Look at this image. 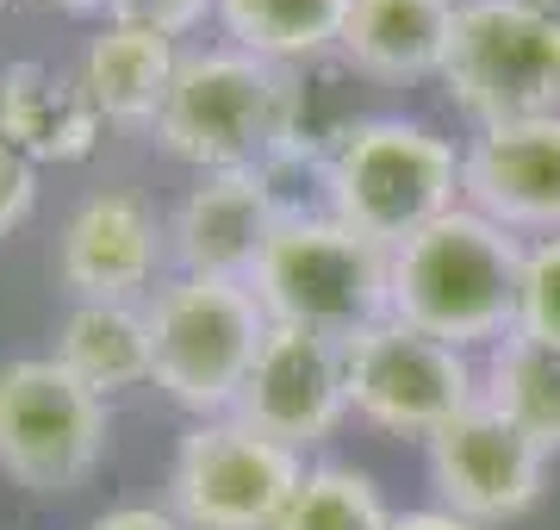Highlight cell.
Here are the masks:
<instances>
[{
	"mask_svg": "<svg viewBox=\"0 0 560 530\" xmlns=\"http://www.w3.org/2000/svg\"><path fill=\"white\" fill-rule=\"evenodd\" d=\"M275 224H280V200L275 187L261 182V169L200 175L168 212V263H175V275L249 281Z\"/></svg>",
	"mask_w": 560,
	"mask_h": 530,
	"instance_id": "5bb4252c",
	"label": "cell"
},
{
	"mask_svg": "<svg viewBox=\"0 0 560 530\" xmlns=\"http://www.w3.org/2000/svg\"><path fill=\"white\" fill-rule=\"evenodd\" d=\"M50 13H69V20H113V0H44Z\"/></svg>",
	"mask_w": 560,
	"mask_h": 530,
	"instance_id": "4316f807",
	"label": "cell"
},
{
	"mask_svg": "<svg viewBox=\"0 0 560 530\" xmlns=\"http://www.w3.org/2000/svg\"><path fill=\"white\" fill-rule=\"evenodd\" d=\"M349 344L324 331L275 325L237 393V418L287 449H318L349 418Z\"/></svg>",
	"mask_w": 560,
	"mask_h": 530,
	"instance_id": "8fae6325",
	"label": "cell"
},
{
	"mask_svg": "<svg viewBox=\"0 0 560 530\" xmlns=\"http://www.w3.org/2000/svg\"><path fill=\"white\" fill-rule=\"evenodd\" d=\"M0 7H7V0H0Z\"/></svg>",
	"mask_w": 560,
	"mask_h": 530,
	"instance_id": "f1b7e54d",
	"label": "cell"
},
{
	"mask_svg": "<svg viewBox=\"0 0 560 530\" xmlns=\"http://www.w3.org/2000/svg\"><path fill=\"white\" fill-rule=\"evenodd\" d=\"M249 287L275 325L324 331L349 344L368 325L393 319V250L349 231L337 212H305L275 224Z\"/></svg>",
	"mask_w": 560,
	"mask_h": 530,
	"instance_id": "5b68a950",
	"label": "cell"
},
{
	"mask_svg": "<svg viewBox=\"0 0 560 530\" xmlns=\"http://www.w3.org/2000/svg\"><path fill=\"white\" fill-rule=\"evenodd\" d=\"M523 263H529V238L460 200L455 212H442L436 224H423L418 238L393 250V319L467 356H486L517 331Z\"/></svg>",
	"mask_w": 560,
	"mask_h": 530,
	"instance_id": "6da1fadb",
	"label": "cell"
},
{
	"mask_svg": "<svg viewBox=\"0 0 560 530\" xmlns=\"http://www.w3.org/2000/svg\"><path fill=\"white\" fill-rule=\"evenodd\" d=\"M529 7H541V13H548V20H560V0H529Z\"/></svg>",
	"mask_w": 560,
	"mask_h": 530,
	"instance_id": "83f0119b",
	"label": "cell"
},
{
	"mask_svg": "<svg viewBox=\"0 0 560 530\" xmlns=\"http://www.w3.org/2000/svg\"><path fill=\"white\" fill-rule=\"evenodd\" d=\"M150 349H156V388L187 418H224L237 412V393L268 344V307L249 281L219 275H168L143 300Z\"/></svg>",
	"mask_w": 560,
	"mask_h": 530,
	"instance_id": "277c9868",
	"label": "cell"
},
{
	"mask_svg": "<svg viewBox=\"0 0 560 530\" xmlns=\"http://www.w3.org/2000/svg\"><path fill=\"white\" fill-rule=\"evenodd\" d=\"M480 400V356L442 344L405 319H381L349 337V406L386 437L430 443Z\"/></svg>",
	"mask_w": 560,
	"mask_h": 530,
	"instance_id": "9c48e42d",
	"label": "cell"
},
{
	"mask_svg": "<svg viewBox=\"0 0 560 530\" xmlns=\"http://www.w3.org/2000/svg\"><path fill=\"white\" fill-rule=\"evenodd\" d=\"M517 331L536 337V344H548V349H560V238H536L529 244Z\"/></svg>",
	"mask_w": 560,
	"mask_h": 530,
	"instance_id": "7402d4cb",
	"label": "cell"
},
{
	"mask_svg": "<svg viewBox=\"0 0 560 530\" xmlns=\"http://www.w3.org/2000/svg\"><path fill=\"white\" fill-rule=\"evenodd\" d=\"M436 82L474 131L560 113V20L529 0H460Z\"/></svg>",
	"mask_w": 560,
	"mask_h": 530,
	"instance_id": "8992f818",
	"label": "cell"
},
{
	"mask_svg": "<svg viewBox=\"0 0 560 530\" xmlns=\"http://www.w3.org/2000/svg\"><path fill=\"white\" fill-rule=\"evenodd\" d=\"M548 462L555 456L536 437H523L486 400H474L455 425H442L423 443V469H430L436 506L455 511V518H474L486 530L511 525V518H523L536 506L541 487H548Z\"/></svg>",
	"mask_w": 560,
	"mask_h": 530,
	"instance_id": "30bf717a",
	"label": "cell"
},
{
	"mask_svg": "<svg viewBox=\"0 0 560 530\" xmlns=\"http://www.w3.org/2000/svg\"><path fill=\"white\" fill-rule=\"evenodd\" d=\"M113 412L57 356L0 362V474L13 487L62 499L94 481Z\"/></svg>",
	"mask_w": 560,
	"mask_h": 530,
	"instance_id": "52a82bcc",
	"label": "cell"
},
{
	"mask_svg": "<svg viewBox=\"0 0 560 530\" xmlns=\"http://www.w3.org/2000/svg\"><path fill=\"white\" fill-rule=\"evenodd\" d=\"M393 530H486V525L455 518V511H442V506H418V511H399V518H393Z\"/></svg>",
	"mask_w": 560,
	"mask_h": 530,
	"instance_id": "484cf974",
	"label": "cell"
},
{
	"mask_svg": "<svg viewBox=\"0 0 560 530\" xmlns=\"http://www.w3.org/2000/svg\"><path fill=\"white\" fill-rule=\"evenodd\" d=\"M305 469L300 449L249 430L237 412L194 418L168 462V511L187 530H275Z\"/></svg>",
	"mask_w": 560,
	"mask_h": 530,
	"instance_id": "ba28073f",
	"label": "cell"
},
{
	"mask_svg": "<svg viewBox=\"0 0 560 530\" xmlns=\"http://www.w3.org/2000/svg\"><path fill=\"white\" fill-rule=\"evenodd\" d=\"M305 82L300 69L249 57L237 44H187L168 106L156 119V143L200 175L224 169H268L300 131Z\"/></svg>",
	"mask_w": 560,
	"mask_h": 530,
	"instance_id": "7a4b0ae2",
	"label": "cell"
},
{
	"mask_svg": "<svg viewBox=\"0 0 560 530\" xmlns=\"http://www.w3.org/2000/svg\"><path fill=\"white\" fill-rule=\"evenodd\" d=\"M75 381L113 400L143 381H156V349H150V319L131 300H75L57 325V349H50Z\"/></svg>",
	"mask_w": 560,
	"mask_h": 530,
	"instance_id": "ac0fdd59",
	"label": "cell"
},
{
	"mask_svg": "<svg viewBox=\"0 0 560 530\" xmlns=\"http://www.w3.org/2000/svg\"><path fill=\"white\" fill-rule=\"evenodd\" d=\"M168 275H175L168 219H156L125 187L88 194L57 238V281L75 300H131V307H143Z\"/></svg>",
	"mask_w": 560,
	"mask_h": 530,
	"instance_id": "7c38bea8",
	"label": "cell"
},
{
	"mask_svg": "<svg viewBox=\"0 0 560 530\" xmlns=\"http://www.w3.org/2000/svg\"><path fill=\"white\" fill-rule=\"evenodd\" d=\"M480 400L504 412L523 437H536L548 456H560V349L511 331L480 356Z\"/></svg>",
	"mask_w": 560,
	"mask_h": 530,
	"instance_id": "ffe728a7",
	"label": "cell"
},
{
	"mask_svg": "<svg viewBox=\"0 0 560 530\" xmlns=\"http://www.w3.org/2000/svg\"><path fill=\"white\" fill-rule=\"evenodd\" d=\"M393 518L399 511L386 506L374 474L349 469V462H312L275 530H393Z\"/></svg>",
	"mask_w": 560,
	"mask_h": 530,
	"instance_id": "44dd1931",
	"label": "cell"
},
{
	"mask_svg": "<svg viewBox=\"0 0 560 530\" xmlns=\"http://www.w3.org/2000/svg\"><path fill=\"white\" fill-rule=\"evenodd\" d=\"M460 200L517 238H560V113L480 125L460 143Z\"/></svg>",
	"mask_w": 560,
	"mask_h": 530,
	"instance_id": "4fadbf2b",
	"label": "cell"
},
{
	"mask_svg": "<svg viewBox=\"0 0 560 530\" xmlns=\"http://www.w3.org/2000/svg\"><path fill=\"white\" fill-rule=\"evenodd\" d=\"M113 20L150 25L162 38H194L206 20H219V0H113Z\"/></svg>",
	"mask_w": 560,
	"mask_h": 530,
	"instance_id": "603a6c76",
	"label": "cell"
},
{
	"mask_svg": "<svg viewBox=\"0 0 560 530\" xmlns=\"http://www.w3.org/2000/svg\"><path fill=\"white\" fill-rule=\"evenodd\" d=\"M224 44H237L249 57H268L280 69H305L318 57H337L349 0H219Z\"/></svg>",
	"mask_w": 560,
	"mask_h": 530,
	"instance_id": "d6986e66",
	"label": "cell"
},
{
	"mask_svg": "<svg viewBox=\"0 0 560 530\" xmlns=\"http://www.w3.org/2000/svg\"><path fill=\"white\" fill-rule=\"evenodd\" d=\"M180 50L187 44L162 38L150 25H125L106 20L88 50H81V88L88 101L101 106L106 125H125V131H156L162 106H168V88L180 76Z\"/></svg>",
	"mask_w": 560,
	"mask_h": 530,
	"instance_id": "e0dca14e",
	"label": "cell"
},
{
	"mask_svg": "<svg viewBox=\"0 0 560 530\" xmlns=\"http://www.w3.org/2000/svg\"><path fill=\"white\" fill-rule=\"evenodd\" d=\"M101 106L88 101L81 76H62L50 62H7L0 69V138L25 163H88L101 143Z\"/></svg>",
	"mask_w": 560,
	"mask_h": 530,
	"instance_id": "9a60e30c",
	"label": "cell"
},
{
	"mask_svg": "<svg viewBox=\"0 0 560 530\" xmlns=\"http://www.w3.org/2000/svg\"><path fill=\"white\" fill-rule=\"evenodd\" d=\"M460 0H349L337 57L368 82H430L448 62Z\"/></svg>",
	"mask_w": 560,
	"mask_h": 530,
	"instance_id": "2e32d148",
	"label": "cell"
},
{
	"mask_svg": "<svg viewBox=\"0 0 560 530\" xmlns=\"http://www.w3.org/2000/svg\"><path fill=\"white\" fill-rule=\"evenodd\" d=\"M38 212V163H25L13 143L0 138V238H13Z\"/></svg>",
	"mask_w": 560,
	"mask_h": 530,
	"instance_id": "cb8c5ba5",
	"label": "cell"
},
{
	"mask_svg": "<svg viewBox=\"0 0 560 530\" xmlns=\"http://www.w3.org/2000/svg\"><path fill=\"white\" fill-rule=\"evenodd\" d=\"M460 206V143L405 113H368L330 138V212L399 250Z\"/></svg>",
	"mask_w": 560,
	"mask_h": 530,
	"instance_id": "3957f363",
	"label": "cell"
},
{
	"mask_svg": "<svg viewBox=\"0 0 560 530\" xmlns=\"http://www.w3.org/2000/svg\"><path fill=\"white\" fill-rule=\"evenodd\" d=\"M81 530H187L168 506H113L101 518H88Z\"/></svg>",
	"mask_w": 560,
	"mask_h": 530,
	"instance_id": "d4e9b609",
	"label": "cell"
}]
</instances>
